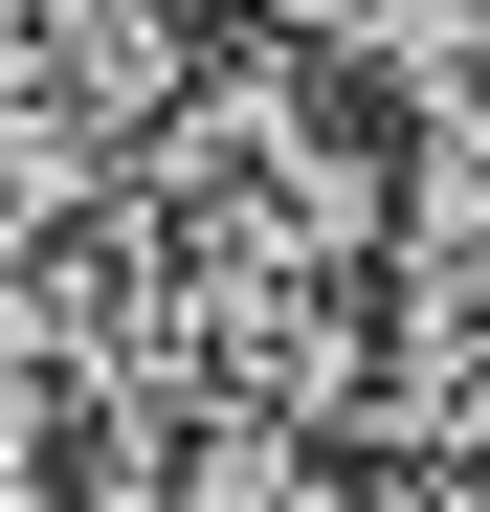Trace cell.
Wrapping results in <instances>:
<instances>
[{
    "instance_id": "6da1fadb",
    "label": "cell",
    "mask_w": 490,
    "mask_h": 512,
    "mask_svg": "<svg viewBox=\"0 0 490 512\" xmlns=\"http://www.w3.org/2000/svg\"><path fill=\"white\" fill-rule=\"evenodd\" d=\"M245 0H0V223L112 201Z\"/></svg>"
},
{
    "instance_id": "7a4b0ae2",
    "label": "cell",
    "mask_w": 490,
    "mask_h": 512,
    "mask_svg": "<svg viewBox=\"0 0 490 512\" xmlns=\"http://www.w3.org/2000/svg\"><path fill=\"white\" fill-rule=\"evenodd\" d=\"M335 512H490V468H468V446H357Z\"/></svg>"
}]
</instances>
